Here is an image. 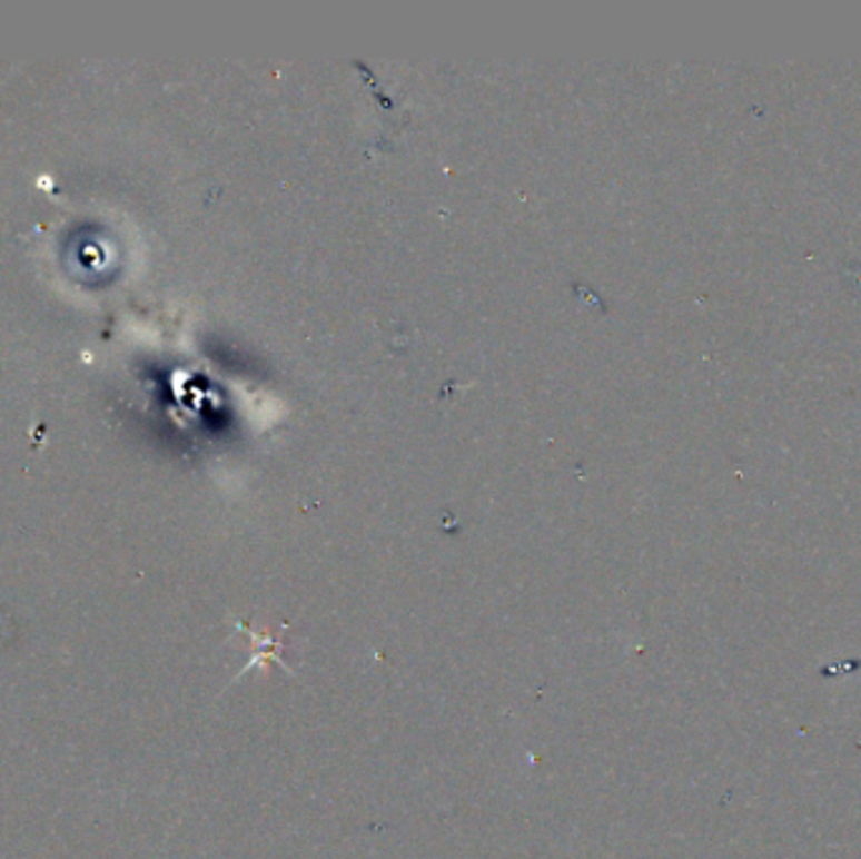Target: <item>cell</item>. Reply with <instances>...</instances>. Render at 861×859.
Listing matches in <instances>:
<instances>
[{
    "instance_id": "1",
    "label": "cell",
    "mask_w": 861,
    "mask_h": 859,
    "mask_svg": "<svg viewBox=\"0 0 861 859\" xmlns=\"http://www.w3.org/2000/svg\"><path fill=\"white\" fill-rule=\"evenodd\" d=\"M235 630L243 638H247V643H250V661H247L243 665V671L237 673V678H243L245 673L255 671V668H260L263 673H267V668H270V663H277L283 668V671L287 675H295V671L290 665H287L283 661L280 655V648H283V641L277 633H270V628H263V630H255L253 625H243V623H235Z\"/></svg>"
}]
</instances>
